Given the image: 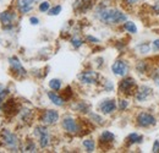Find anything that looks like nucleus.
Masks as SVG:
<instances>
[{"label": "nucleus", "instance_id": "obj_19", "mask_svg": "<svg viewBox=\"0 0 159 153\" xmlns=\"http://www.w3.org/2000/svg\"><path fill=\"white\" fill-rule=\"evenodd\" d=\"M124 28H125L127 32L132 33V35H136V33H137V27H136V25H135L134 22H131V21H125Z\"/></svg>", "mask_w": 159, "mask_h": 153}, {"label": "nucleus", "instance_id": "obj_23", "mask_svg": "<svg viewBox=\"0 0 159 153\" xmlns=\"http://www.w3.org/2000/svg\"><path fill=\"white\" fill-rule=\"evenodd\" d=\"M136 49L139 50L141 54H147V53H149L151 47H149V44H147V43H141V44H139V45L136 47Z\"/></svg>", "mask_w": 159, "mask_h": 153}, {"label": "nucleus", "instance_id": "obj_36", "mask_svg": "<svg viewBox=\"0 0 159 153\" xmlns=\"http://www.w3.org/2000/svg\"><path fill=\"white\" fill-rule=\"evenodd\" d=\"M30 22H31L32 25H38V23H39V20L37 19V17H31V19H30Z\"/></svg>", "mask_w": 159, "mask_h": 153}, {"label": "nucleus", "instance_id": "obj_28", "mask_svg": "<svg viewBox=\"0 0 159 153\" xmlns=\"http://www.w3.org/2000/svg\"><path fill=\"white\" fill-rule=\"evenodd\" d=\"M89 116H91V119H92V120H94V121H96L97 124H99V125H102V124L104 123L103 118H102L100 115L96 114V113H91V114H89Z\"/></svg>", "mask_w": 159, "mask_h": 153}, {"label": "nucleus", "instance_id": "obj_30", "mask_svg": "<svg viewBox=\"0 0 159 153\" xmlns=\"http://www.w3.org/2000/svg\"><path fill=\"white\" fill-rule=\"evenodd\" d=\"M49 7H50V4H49L48 1H43L39 5V11H42V12L49 11Z\"/></svg>", "mask_w": 159, "mask_h": 153}, {"label": "nucleus", "instance_id": "obj_32", "mask_svg": "<svg viewBox=\"0 0 159 153\" xmlns=\"http://www.w3.org/2000/svg\"><path fill=\"white\" fill-rule=\"evenodd\" d=\"M129 107V102L126 99H121L119 102V109L120 110H125Z\"/></svg>", "mask_w": 159, "mask_h": 153}, {"label": "nucleus", "instance_id": "obj_29", "mask_svg": "<svg viewBox=\"0 0 159 153\" xmlns=\"http://www.w3.org/2000/svg\"><path fill=\"white\" fill-rule=\"evenodd\" d=\"M71 44H72V47H75V48H80L82 44H83V40L79 37H74V38L71 39Z\"/></svg>", "mask_w": 159, "mask_h": 153}, {"label": "nucleus", "instance_id": "obj_8", "mask_svg": "<svg viewBox=\"0 0 159 153\" xmlns=\"http://www.w3.org/2000/svg\"><path fill=\"white\" fill-rule=\"evenodd\" d=\"M58 120H59V113L57 110H52V109L45 110L40 116V121L45 125H53Z\"/></svg>", "mask_w": 159, "mask_h": 153}, {"label": "nucleus", "instance_id": "obj_15", "mask_svg": "<svg viewBox=\"0 0 159 153\" xmlns=\"http://www.w3.org/2000/svg\"><path fill=\"white\" fill-rule=\"evenodd\" d=\"M2 109L6 114H15L17 113V107H16V102L14 99H9L7 102H5L2 104Z\"/></svg>", "mask_w": 159, "mask_h": 153}, {"label": "nucleus", "instance_id": "obj_6", "mask_svg": "<svg viewBox=\"0 0 159 153\" xmlns=\"http://www.w3.org/2000/svg\"><path fill=\"white\" fill-rule=\"evenodd\" d=\"M64 130L69 134H79V131L81 130L80 129V125L79 123L72 118V116H65L62 119V123H61Z\"/></svg>", "mask_w": 159, "mask_h": 153}, {"label": "nucleus", "instance_id": "obj_2", "mask_svg": "<svg viewBox=\"0 0 159 153\" xmlns=\"http://www.w3.org/2000/svg\"><path fill=\"white\" fill-rule=\"evenodd\" d=\"M1 137H2V142L4 145L12 152H17L19 151V146H20V141L17 138V136L12 134L9 130H2L1 132Z\"/></svg>", "mask_w": 159, "mask_h": 153}, {"label": "nucleus", "instance_id": "obj_9", "mask_svg": "<svg viewBox=\"0 0 159 153\" xmlns=\"http://www.w3.org/2000/svg\"><path fill=\"white\" fill-rule=\"evenodd\" d=\"M98 74L96 71H83L79 75V80L86 85H94L98 82Z\"/></svg>", "mask_w": 159, "mask_h": 153}, {"label": "nucleus", "instance_id": "obj_5", "mask_svg": "<svg viewBox=\"0 0 159 153\" xmlns=\"http://www.w3.org/2000/svg\"><path fill=\"white\" fill-rule=\"evenodd\" d=\"M156 123H157L156 116L146 112H141L136 118V124L139 128H149L152 125H156Z\"/></svg>", "mask_w": 159, "mask_h": 153}, {"label": "nucleus", "instance_id": "obj_39", "mask_svg": "<svg viewBox=\"0 0 159 153\" xmlns=\"http://www.w3.org/2000/svg\"><path fill=\"white\" fill-rule=\"evenodd\" d=\"M154 80H156V83H157V85L159 86V76H157L156 78H154Z\"/></svg>", "mask_w": 159, "mask_h": 153}, {"label": "nucleus", "instance_id": "obj_27", "mask_svg": "<svg viewBox=\"0 0 159 153\" xmlns=\"http://www.w3.org/2000/svg\"><path fill=\"white\" fill-rule=\"evenodd\" d=\"M61 6L60 5H57V6H54V7H52L50 10H49V15L50 16H57V15H59L60 12H61Z\"/></svg>", "mask_w": 159, "mask_h": 153}, {"label": "nucleus", "instance_id": "obj_20", "mask_svg": "<svg viewBox=\"0 0 159 153\" xmlns=\"http://www.w3.org/2000/svg\"><path fill=\"white\" fill-rule=\"evenodd\" d=\"M136 69L139 74H146L148 70H149V66H148V63L147 61H139L137 65H136Z\"/></svg>", "mask_w": 159, "mask_h": 153}, {"label": "nucleus", "instance_id": "obj_35", "mask_svg": "<svg viewBox=\"0 0 159 153\" xmlns=\"http://www.w3.org/2000/svg\"><path fill=\"white\" fill-rule=\"evenodd\" d=\"M152 151H153L154 153L159 152V140H157V141L153 143V148H152Z\"/></svg>", "mask_w": 159, "mask_h": 153}, {"label": "nucleus", "instance_id": "obj_11", "mask_svg": "<svg viewBox=\"0 0 159 153\" xmlns=\"http://www.w3.org/2000/svg\"><path fill=\"white\" fill-rule=\"evenodd\" d=\"M135 95H136V99H137L139 102H146L149 97L153 95V91H152L151 87L143 85V86H141L139 88H137V91H136Z\"/></svg>", "mask_w": 159, "mask_h": 153}, {"label": "nucleus", "instance_id": "obj_26", "mask_svg": "<svg viewBox=\"0 0 159 153\" xmlns=\"http://www.w3.org/2000/svg\"><path fill=\"white\" fill-rule=\"evenodd\" d=\"M76 109L81 112V113H88V110H89V107H88V104H86L84 102H80L79 104L76 105Z\"/></svg>", "mask_w": 159, "mask_h": 153}, {"label": "nucleus", "instance_id": "obj_38", "mask_svg": "<svg viewBox=\"0 0 159 153\" xmlns=\"http://www.w3.org/2000/svg\"><path fill=\"white\" fill-rule=\"evenodd\" d=\"M87 39H88V40H91V42H96V43H98V42H99V39L94 38V37H92V36H88Z\"/></svg>", "mask_w": 159, "mask_h": 153}, {"label": "nucleus", "instance_id": "obj_24", "mask_svg": "<svg viewBox=\"0 0 159 153\" xmlns=\"http://www.w3.org/2000/svg\"><path fill=\"white\" fill-rule=\"evenodd\" d=\"M37 151V147H36V145H34V142L33 141H27V143H26V146H25V152H36Z\"/></svg>", "mask_w": 159, "mask_h": 153}, {"label": "nucleus", "instance_id": "obj_14", "mask_svg": "<svg viewBox=\"0 0 159 153\" xmlns=\"http://www.w3.org/2000/svg\"><path fill=\"white\" fill-rule=\"evenodd\" d=\"M34 0H19L17 1V7L21 14H27L33 9Z\"/></svg>", "mask_w": 159, "mask_h": 153}, {"label": "nucleus", "instance_id": "obj_12", "mask_svg": "<svg viewBox=\"0 0 159 153\" xmlns=\"http://www.w3.org/2000/svg\"><path fill=\"white\" fill-rule=\"evenodd\" d=\"M116 109V103L114 99H105L99 104V110L103 114H111Z\"/></svg>", "mask_w": 159, "mask_h": 153}, {"label": "nucleus", "instance_id": "obj_16", "mask_svg": "<svg viewBox=\"0 0 159 153\" xmlns=\"http://www.w3.org/2000/svg\"><path fill=\"white\" fill-rule=\"evenodd\" d=\"M114 140H115V136L110 131H103L99 137L100 145H103V143L104 145H110V143H113Z\"/></svg>", "mask_w": 159, "mask_h": 153}, {"label": "nucleus", "instance_id": "obj_37", "mask_svg": "<svg viewBox=\"0 0 159 153\" xmlns=\"http://www.w3.org/2000/svg\"><path fill=\"white\" fill-rule=\"evenodd\" d=\"M153 11H154L156 14H159V1L153 5Z\"/></svg>", "mask_w": 159, "mask_h": 153}, {"label": "nucleus", "instance_id": "obj_7", "mask_svg": "<svg viewBox=\"0 0 159 153\" xmlns=\"http://www.w3.org/2000/svg\"><path fill=\"white\" fill-rule=\"evenodd\" d=\"M129 64L125 61V60H116L113 65H111V70L115 75L118 76H125L127 72H129Z\"/></svg>", "mask_w": 159, "mask_h": 153}, {"label": "nucleus", "instance_id": "obj_33", "mask_svg": "<svg viewBox=\"0 0 159 153\" xmlns=\"http://www.w3.org/2000/svg\"><path fill=\"white\" fill-rule=\"evenodd\" d=\"M141 1H143V0H125V4L129 6H134V5H137Z\"/></svg>", "mask_w": 159, "mask_h": 153}, {"label": "nucleus", "instance_id": "obj_22", "mask_svg": "<svg viewBox=\"0 0 159 153\" xmlns=\"http://www.w3.org/2000/svg\"><path fill=\"white\" fill-rule=\"evenodd\" d=\"M49 86H50V88L53 91H59L60 88H61V81H60L59 78H53V80H50Z\"/></svg>", "mask_w": 159, "mask_h": 153}, {"label": "nucleus", "instance_id": "obj_1", "mask_svg": "<svg viewBox=\"0 0 159 153\" xmlns=\"http://www.w3.org/2000/svg\"><path fill=\"white\" fill-rule=\"evenodd\" d=\"M98 19L105 25H118L121 22H125L127 17L124 12H121L118 9L104 7L98 11Z\"/></svg>", "mask_w": 159, "mask_h": 153}, {"label": "nucleus", "instance_id": "obj_17", "mask_svg": "<svg viewBox=\"0 0 159 153\" xmlns=\"http://www.w3.org/2000/svg\"><path fill=\"white\" fill-rule=\"evenodd\" d=\"M127 141V146H132V145H136V143H142L143 142V136L136 134V132H132L127 136L126 138Z\"/></svg>", "mask_w": 159, "mask_h": 153}, {"label": "nucleus", "instance_id": "obj_13", "mask_svg": "<svg viewBox=\"0 0 159 153\" xmlns=\"http://www.w3.org/2000/svg\"><path fill=\"white\" fill-rule=\"evenodd\" d=\"M9 63H10V66H11V69H12V71L15 72V74H17V75H20V76H26V70H25V67L22 66V64L20 63V60L17 59L16 57H11L9 59Z\"/></svg>", "mask_w": 159, "mask_h": 153}, {"label": "nucleus", "instance_id": "obj_34", "mask_svg": "<svg viewBox=\"0 0 159 153\" xmlns=\"http://www.w3.org/2000/svg\"><path fill=\"white\" fill-rule=\"evenodd\" d=\"M152 49H153V52H159V38L156 39V40H153Z\"/></svg>", "mask_w": 159, "mask_h": 153}, {"label": "nucleus", "instance_id": "obj_3", "mask_svg": "<svg viewBox=\"0 0 159 153\" xmlns=\"http://www.w3.org/2000/svg\"><path fill=\"white\" fill-rule=\"evenodd\" d=\"M137 91V86H136V81L132 77H125L120 81L119 83V92L126 96H131L134 93H136Z\"/></svg>", "mask_w": 159, "mask_h": 153}, {"label": "nucleus", "instance_id": "obj_18", "mask_svg": "<svg viewBox=\"0 0 159 153\" xmlns=\"http://www.w3.org/2000/svg\"><path fill=\"white\" fill-rule=\"evenodd\" d=\"M47 95H48L49 99L52 100V103H53V104H55V105H58V107H61V105H64V103H65V99H64L62 97H60L59 95H57L55 92H48Z\"/></svg>", "mask_w": 159, "mask_h": 153}, {"label": "nucleus", "instance_id": "obj_31", "mask_svg": "<svg viewBox=\"0 0 159 153\" xmlns=\"http://www.w3.org/2000/svg\"><path fill=\"white\" fill-rule=\"evenodd\" d=\"M72 97V92H71V87H66L65 90H64V99H69V98H71Z\"/></svg>", "mask_w": 159, "mask_h": 153}, {"label": "nucleus", "instance_id": "obj_4", "mask_svg": "<svg viewBox=\"0 0 159 153\" xmlns=\"http://www.w3.org/2000/svg\"><path fill=\"white\" fill-rule=\"evenodd\" d=\"M34 136L38 138L39 141V146L42 148H45L49 146L50 143V136H49V131L45 126L39 125V126H36L34 128Z\"/></svg>", "mask_w": 159, "mask_h": 153}, {"label": "nucleus", "instance_id": "obj_21", "mask_svg": "<svg viewBox=\"0 0 159 153\" xmlns=\"http://www.w3.org/2000/svg\"><path fill=\"white\" fill-rule=\"evenodd\" d=\"M83 147L86 148L87 152H93L94 147H96V143H94L93 140H84L83 141Z\"/></svg>", "mask_w": 159, "mask_h": 153}, {"label": "nucleus", "instance_id": "obj_10", "mask_svg": "<svg viewBox=\"0 0 159 153\" xmlns=\"http://www.w3.org/2000/svg\"><path fill=\"white\" fill-rule=\"evenodd\" d=\"M16 20V14L14 11H4L0 14V22L5 28H11Z\"/></svg>", "mask_w": 159, "mask_h": 153}, {"label": "nucleus", "instance_id": "obj_25", "mask_svg": "<svg viewBox=\"0 0 159 153\" xmlns=\"http://www.w3.org/2000/svg\"><path fill=\"white\" fill-rule=\"evenodd\" d=\"M7 93H9V90H7V88H4L2 86H0V109L2 108L4 98L7 96Z\"/></svg>", "mask_w": 159, "mask_h": 153}]
</instances>
